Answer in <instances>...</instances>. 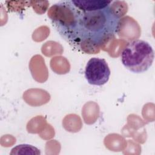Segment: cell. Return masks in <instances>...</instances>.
Listing matches in <instances>:
<instances>
[{"label": "cell", "mask_w": 155, "mask_h": 155, "mask_svg": "<svg viewBox=\"0 0 155 155\" xmlns=\"http://www.w3.org/2000/svg\"><path fill=\"white\" fill-rule=\"evenodd\" d=\"M120 19L110 5L97 10H81L78 28V45H100L117 32Z\"/></svg>", "instance_id": "obj_1"}, {"label": "cell", "mask_w": 155, "mask_h": 155, "mask_svg": "<svg viewBox=\"0 0 155 155\" xmlns=\"http://www.w3.org/2000/svg\"><path fill=\"white\" fill-rule=\"evenodd\" d=\"M81 10L71 0L61 1L50 8L48 15L59 35L70 44H78V28Z\"/></svg>", "instance_id": "obj_2"}, {"label": "cell", "mask_w": 155, "mask_h": 155, "mask_svg": "<svg viewBox=\"0 0 155 155\" xmlns=\"http://www.w3.org/2000/svg\"><path fill=\"white\" fill-rule=\"evenodd\" d=\"M154 50L147 41L135 39L129 42L121 53V62L129 71L134 73L147 71L152 65Z\"/></svg>", "instance_id": "obj_3"}, {"label": "cell", "mask_w": 155, "mask_h": 155, "mask_svg": "<svg viewBox=\"0 0 155 155\" xmlns=\"http://www.w3.org/2000/svg\"><path fill=\"white\" fill-rule=\"evenodd\" d=\"M110 74V69L104 59L91 58L86 64L85 78L90 85L102 86L105 84Z\"/></svg>", "instance_id": "obj_4"}, {"label": "cell", "mask_w": 155, "mask_h": 155, "mask_svg": "<svg viewBox=\"0 0 155 155\" xmlns=\"http://www.w3.org/2000/svg\"><path fill=\"white\" fill-rule=\"evenodd\" d=\"M74 5L82 11H94L104 8L113 2V1L103 0H71Z\"/></svg>", "instance_id": "obj_5"}]
</instances>
